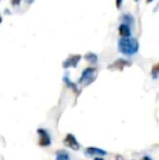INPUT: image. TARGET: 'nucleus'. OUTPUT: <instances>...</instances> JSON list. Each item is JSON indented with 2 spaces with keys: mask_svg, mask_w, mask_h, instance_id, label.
<instances>
[{
  "mask_svg": "<svg viewBox=\"0 0 159 160\" xmlns=\"http://www.w3.org/2000/svg\"><path fill=\"white\" fill-rule=\"evenodd\" d=\"M96 78V69L94 68H87L83 71L82 76L80 78L79 83L80 84H84V85H88L95 80Z\"/></svg>",
  "mask_w": 159,
  "mask_h": 160,
  "instance_id": "nucleus-2",
  "label": "nucleus"
},
{
  "mask_svg": "<svg viewBox=\"0 0 159 160\" xmlns=\"http://www.w3.org/2000/svg\"><path fill=\"white\" fill-rule=\"evenodd\" d=\"M56 160H69V152L63 149L57 150V152H56Z\"/></svg>",
  "mask_w": 159,
  "mask_h": 160,
  "instance_id": "nucleus-7",
  "label": "nucleus"
},
{
  "mask_svg": "<svg viewBox=\"0 0 159 160\" xmlns=\"http://www.w3.org/2000/svg\"><path fill=\"white\" fill-rule=\"evenodd\" d=\"M86 59L88 60V61H91V62H96V61H97V57H96L94 53H88V55H86Z\"/></svg>",
  "mask_w": 159,
  "mask_h": 160,
  "instance_id": "nucleus-11",
  "label": "nucleus"
},
{
  "mask_svg": "<svg viewBox=\"0 0 159 160\" xmlns=\"http://www.w3.org/2000/svg\"><path fill=\"white\" fill-rule=\"evenodd\" d=\"M63 81L67 83V85H68V86L70 87V88H72V89H73V92H74V93H77V94L79 93V91H77V85H75L74 83L70 82V81H69V78H68V76H64V78H63Z\"/></svg>",
  "mask_w": 159,
  "mask_h": 160,
  "instance_id": "nucleus-10",
  "label": "nucleus"
},
{
  "mask_svg": "<svg viewBox=\"0 0 159 160\" xmlns=\"http://www.w3.org/2000/svg\"><path fill=\"white\" fill-rule=\"evenodd\" d=\"M94 160H104L102 158V156H96L95 158H94Z\"/></svg>",
  "mask_w": 159,
  "mask_h": 160,
  "instance_id": "nucleus-15",
  "label": "nucleus"
},
{
  "mask_svg": "<svg viewBox=\"0 0 159 160\" xmlns=\"http://www.w3.org/2000/svg\"><path fill=\"white\" fill-rule=\"evenodd\" d=\"M120 34L122 37H130V35H131V31H130L129 26L127 25V24H122V25H120Z\"/></svg>",
  "mask_w": 159,
  "mask_h": 160,
  "instance_id": "nucleus-8",
  "label": "nucleus"
},
{
  "mask_svg": "<svg viewBox=\"0 0 159 160\" xmlns=\"http://www.w3.org/2000/svg\"><path fill=\"white\" fill-rule=\"evenodd\" d=\"M147 1H148V2H151V1H152V0H147Z\"/></svg>",
  "mask_w": 159,
  "mask_h": 160,
  "instance_id": "nucleus-18",
  "label": "nucleus"
},
{
  "mask_svg": "<svg viewBox=\"0 0 159 160\" xmlns=\"http://www.w3.org/2000/svg\"><path fill=\"white\" fill-rule=\"evenodd\" d=\"M120 4H121V0H117V6L120 7Z\"/></svg>",
  "mask_w": 159,
  "mask_h": 160,
  "instance_id": "nucleus-17",
  "label": "nucleus"
},
{
  "mask_svg": "<svg viewBox=\"0 0 159 160\" xmlns=\"http://www.w3.org/2000/svg\"><path fill=\"white\" fill-rule=\"evenodd\" d=\"M20 1H21V0H12V3L13 4H17Z\"/></svg>",
  "mask_w": 159,
  "mask_h": 160,
  "instance_id": "nucleus-16",
  "label": "nucleus"
},
{
  "mask_svg": "<svg viewBox=\"0 0 159 160\" xmlns=\"http://www.w3.org/2000/svg\"><path fill=\"white\" fill-rule=\"evenodd\" d=\"M138 45L135 39L130 37H123L119 42V50L127 56H131L137 51Z\"/></svg>",
  "mask_w": 159,
  "mask_h": 160,
  "instance_id": "nucleus-1",
  "label": "nucleus"
},
{
  "mask_svg": "<svg viewBox=\"0 0 159 160\" xmlns=\"http://www.w3.org/2000/svg\"><path fill=\"white\" fill-rule=\"evenodd\" d=\"M115 160H124V158H123L121 155H117V156L115 157Z\"/></svg>",
  "mask_w": 159,
  "mask_h": 160,
  "instance_id": "nucleus-13",
  "label": "nucleus"
},
{
  "mask_svg": "<svg viewBox=\"0 0 159 160\" xmlns=\"http://www.w3.org/2000/svg\"><path fill=\"white\" fill-rule=\"evenodd\" d=\"M127 63V61H124V60H118L117 62H115L112 65H110V69H112V68H115V69H118V70H122L123 67H125Z\"/></svg>",
  "mask_w": 159,
  "mask_h": 160,
  "instance_id": "nucleus-9",
  "label": "nucleus"
},
{
  "mask_svg": "<svg viewBox=\"0 0 159 160\" xmlns=\"http://www.w3.org/2000/svg\"><path fill=\"white\" fill-rule=\"evenodd\" d=\"M84 154L88 157H94V156L104 157V156H106V155H108V152H107L106 150L102 149V148H98V147H87V148H85Z\"/></svg>",
  "mask_w": 159,
  "mask_h": 160,
  "instance_id": "nucleus-5",
  "label": "nucleus"
},
{
  "mask_svg": "<svg viewBox=\"0 0 159 160\" xmlns=\"http://www.w3.org/2000/svg\"><path fill=\"white\" fill-rule=\"evenodd\" d=\"M141 160H153V159H152L149 156H144V157H143V158L141 159Z\"/></svg>",
  "mask_w": 159,
  "mask_h": 160,
  "instance_id": "nucleus-14",
  "label": "nucleus"
},
{
  "mask_svg": "<svg viewBox=\"0 0 159 160\" xmlns=\"http://www.w3.org/2000/svg\"><path fill=\"white\" fill-rule=\"evenodd\" d=\"M63 144L67 147L71 148L72 150H80L81 148V144L77 142V137L72 134V133H69L67 134V136L63 139Z\"/></svg>",
  "mask_w": 159,
  "mask_h": 160,
  "instance_id": "nucleus-4",
  "label": "nucleus"
},
{
  "mask_svg": "<svg viewBox=\"0 0 159 160\" xmlns=\"http://www.w3.org/2000/svg\"><path fill=\"white\" fill-rule=\"evenodd\" d=\"M158 65L156 64L155 67H154V69H153V72H152V74H153V78H157V74H158Z\"/></svg>",
  "mask_w": 159,
  "mask_h": 160,
  "instance_id": "nucleus-12",
  "label": "nucleus"
},
{
  "mask_svg": "<svg viewBox=\"0 0 159 160\" xmlns=\"http://www.w3.org/2000/svg\"><path fill=\"white\" fill-rule=\"evenodd\" d=\"M37 134H38V145L42 147H48L51 144V138L49 133L47 132L45 128H38L37 130Z\"/></svg>",
  "mask_w": 159,
  "mask_h": 160,
  "instance_id": "nucleus-3",
  "label": "nucleus"
},
{
  "mask_svg": "<svg viewBox=\"0 0 159 160\" xmlns=\"http://www.w3.org/2000/svg\"><path fill=\"white\" fill-rule=\"evenodd\" d=\"M81 59L80 56H72L69 60H67L66 62L63 63V67L64 68H69V67H77V62L79 60Z\"/></svg>",
  "mask_w": 159,
  "mask_h": 160,
  "instance_id": "nucleus-6",
  "label": "nucleus"
}]
</instances>
